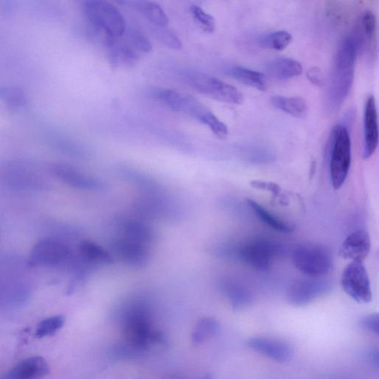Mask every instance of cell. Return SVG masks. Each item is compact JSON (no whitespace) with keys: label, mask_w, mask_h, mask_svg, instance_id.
Returning a JSON list of instances; mask_svg holds the SVG:
<instances>
[{"label":"cell","mask_w":379,"mask_h":379,"mask_svg":"<svg viewBox=\"0 0 379 379\" xmlns=\"http://www.w3.org/2000/svg\"><path fill=\"white\" fill-rule=\"evenodd\" d=\"M153 99L172 110L198 121L220 139L229 135L227 125L210 109L193 96L172 89H156L151 91Z\"/></svg>","instance_id":"cell-1"},{"label":"cell","mask_w":379,"mask_h":379,"mask_svg":"<svg viewBox=\"0 0 379 379\" xmlns=\"http://www.w3.org/2000/svg\"><path fill=\"white\" fill-rule=\"evenodd\" d=\"M83 11L95 34L100 37L105 46L124 35V19L118 8L107 0H86Z\"/></svg>","instance_id":"cell-2"},{"label":"cell","mask_w":379,"mask_h":379,"mask_svg":"<svg viewBox=\"0 0 379 379\" xmlns=\"http://www.w3.org/2000/svg\"><path fill=\"white\" fill-rule=\"evenodd\" d=\"M358 50L353 37H347L335 54L331 77L330 96L335 105H342L352 88Z\"/></svg>","instance_id":"cell-3"},{"label":"cell","mask_w":379,"mask_h":379,"mask_svg":"<svg viewBox=\"0 0 379 379\" xmlns=\"http://www.w3.org/2000/svg\"><path fill=\"white\" fill-rule=\"evenodd\" d=\"M184 79L193 90L216 101L241 105L244 96L234 86L214 77L198 71H187Z\"/></svg>","instance_id":"cell-4"},{"label":"cell","mask_w":379,"mask_h":379,"mask_svg":"<svg viewBox=\"0 0 379 379\" xmlns=\"http://www.w3.org/2000/svg\"><path fill=\"white\" fill-rule=\"evenodd\" d=\"M291 258L295 268L313 278L325 276L332 269L330 252L321 245H300L293 250Z\"/></svg>","instance_id":"cell-5"},{"label":"cell","mask_w":379,"mask_h":379,"mask_svg":"<svg viewBox=\"0 0 379 379\" xmlns=\"http://www.w3.org/2000/svg\"><path fill=\"white\" fill-rule=\"evenodd\" d=\"M330 177L335 190L345 184L351 164L350 136L345 126L336 125L331 134Z\"/></svg>","instance_id":"cell-6"},{"label":"cell","mask_w":379,"mask_h":379,"mask_svg":"<svg viewBox=\"0 0 379 379\" xmlns=\"http://www.w3.org/2000/svg\"><path fill=\"white\" fill-rule=\"evenodd\" d=\"M285 249L278 243L261 238L251 241L238 250V257L252 269L268 271L275 258L283 254Z\"/></svg>","instance_id":"cell-7"},{"label":"cell","mask_w":379,"mask_h":379,"mask_svg":"<svg viewBox=\"0 0 379 379\" xmlns=\"http://www.w3.org/2000/svg\"><path fill=\"white\" fill-rule=\"evenodd\" d=\"M341 285L343 290L355 302L368 304L372 301L371 282L363 262L352 261L346 266Z\"/></svg>","instance_id":"cell-8"},{"label":"cell","mask_w":379,"mask_h":379,"mask_svg":"<svg viewBox=\"0 0 379 379\" xmlns=\"http://www.w3.org/2000/svg\"><path fill=\"white\" fill-rule=\"evenodd\" d=\"M321 278L298 280L293 283L287 292L288 302L294 307H304L330 293L332 283Z\"/></svg>","instance_id":"cell-9"},{"label":"cell","mask_w":379,"mask_h":379,"mask_svg":"<svg viewBox=\"0 0 379 379\" xmlns=\"http://www.w3.org/2000/svg\"><path fill=\"white\" fill-rule=\"evenodd\" d=\"M51 172L63 184L77 190L101 191L105 188V182L101 179L87 175L69 164H53Z\"/></svg>","instance_id":"cell-10"},{"label":"cell","mask_w":379,"mask_h":379,"mask_svg":"<svg viewBox=\"0 0 379 379\" xmlns=\"http://www.w3.org/2000/svg\"><path fill=\"white\" fill-rule=\"evenodd\" d=\"M70 255L71 250L65 244L45 238L34 246L30 262L32 266H56L67 260Z\"/></svg>","instance_id":"cell-11"},{"label":"cell","mask_w":379,"mask_h":379,"mask_svg":"<svg viewBox=\"0 0 379 379\" xmlns=\"http://www.w3.org/2000/svg\"><path fill=\"white\" fill-rule=\"evenodd\" d=\"M153 331L143 311H131L126 319L124 327V339L128 344L138 349H144L152 343Z\"/></svg>","instance_id":"cell-12"},{"label":"cell","mask_w":379,"mask_h":379,"mask_svg":"<svg viewBox=\"0 0 379 379\" xmlns=\"http://www.w3.org/2000/svg\"><path fill=\"white\" fill-rule=\"evenodd\" d=\"M246 345L255 352L278 363H286L293 356V348L282 340L259 336L248 340Z\"/></svg>","instance_id":"cell-13"},{"label":"cell","mask_w":379,"mask_h":379,"mask_svg":"<svg viewBox=\"0 0 379 379\" xmlns=\"http://www.w3.org/2000/svg\"><path fill=\"white\" fill-rule=\"evenodd\" d=\"M364 158L369 159L375 152L378 145V123L375 97H368L364 117Z\"/></svg>","instance_id":"cell-14"},{"label":"cell","mask_w":379,"mask_h":379,"mask_svg":"<svg viewBox=\"0 0 379 379\" xmlns=\"http://www.w3.org/2000/svg\"><path fill=\"white\" fill-rule=\"evenodd\" d=\"M371 248V236L365 230H358L349 234L342 244L340 255L346 259L363 262Z\"/></svg>","instance_id":"cell-15"},{"label":"cell","mask_w":379,"mask_h":379,"mask_svg":"<svg viewBox=\"0 0 379 379\" xmlns=\"http://www.w3.org/2000/svg\"><path fill=\"white\" fill-rule=\"evenodd\" d=\"M50 373L48 361L41 356H32L25 359L6 375L9 379H36L44 378Z\"/></svg>","instance_id":"cell-16"},{"label":"cell","mask_w":379,"mask_h":379,"mask_svg":"<svg viewBox=\"0 0 379 379\" xmlns=\"http://www.w3.org/2000/svg\"><path fill=\"white\" fill-rule=\"evenodd\" d=\"M119 39L106 46L109 63L116 68H131L139 62V56L129 44L122 43Z\"/></svg>","instance_id":"cell-17"},{"label":"cell","mask_w":379,"mask_h":379,"mask_svg":"<svg viewBox=\"0 0 379 379\" xmlns=\"http://www.w3.org/2000/svg\"><path fill=\"white\" fill-rule=\"evenodd\" d=\"M116 251L123 262L131 265H144L148 259V252L144 245L124 237L116 243Z\"/></svg>","instance_id":"cell-18"},{"label":"cell","mask_w":379,"mask_h":379,"mask_svg":"<svg viewBox=\"0 0 379 379\" xmlns=\"http://www.w3.org/2000/svg\"><path fill=\"white\" fill-rule=\"evenodd\" d=\"M266 72L273 79L287 80L301 75L302 66L293 59H277L266 65Z\"/></svg>","instance_id":"cell-19"},{"label":"cell","mask_w":379,"mask_h":379,"mask_svg":"<svg viewBox=\"0 0 379 379\" xmlns=\"http://www.w3.org/2000/svg\"><path fill=\"white\" fill-rule=\"evenodd\" d=\"M247 205L252 210V212L257 216V217L263 221L266 226L281 233H291L295 228L292 224L278 217L269 210L264 208L255 200H247Z\"/></svg>","instance_id":"cell-20"},{"label":"cell","mask_w":379,"mask_h":379,"mask_svg":"<svg viewBox=\"0 0 379 379\" xmlns=\"http://www.w3.org/2000/svg\"><path fill=\"white\" fill-rule=\"evenodd\" d=\"M270 101L274 108L292 117L303 118L307 115V103L303 98L276 95L271 96Z\"/></svg>","instance_id":"cell-21"},{"label":"cell","mask_w":379,"mask_h":379,"mask_svg":"<svg viewBox=\"0 0 379 379\" xmlns=\"http://www.w3.org/2000/svg\"><path fill=\"white\" fill-rule=\"evenodd\" d=\"M227 73L230 77L244 84V85L260 91H264L268 87L265 76L260 72L252 71V70L241 66H233L228 70Z\"/></svg>","instance_id":"cell-22"},{"label":"cell","mask_w":379,"mask_h":379,"mask_svg":"<svg viewBox=\"0 0 379 379\" xmlns=\"http://www.w3.org/2000/svg\"><path fill=\"white\" fill-rule=\"evenodd\" d=\"M122 231L124 238L131 241L146 245L151 240L152 231L143 221L136 219H125L122 221Z\"/></svg>","instance_id":"cell-23"},{"label":"cell","mask_w":379,"mask_h":379,"mask_svg":"<svg viewBox=\"0 0 379 379\" xmlns=\"http://www.w3.org/2000/svg\"><path fill=\"white\" fill-rule=\"evenodd\" d=\"M134 7L150 23L156 26L166 27L169 23V19L161 6L150 0H136Z\"/></svg>","instance_id":"cell-24"},{"label":"cell","mask_w":379,"mask_h":379,"mask_svg":"<svg viewBox=\"0 0 379 379\" xmlns=\"http://www.w3.org/2000/svg\"><path fill=\"white\" fill-rule=\"evenodd\" d=\"M224 291L232 307L237 310H243L252 300L250 291L245 286L233 282H229L224 285Z\"/></svg>","instance_id":"cell-25"},{"label":"cell","mask_w":379,"mask_h":379,"mask_svg":"<svg viewBox=\"0 0 379 379\" xmlns=\"http://www.w3.org/2000/svg\"><path fill=\"white\" fill-rule=\"evenodd\" d=\"M219 331V322L214 318H205L196 326L192 333L194 344H201L212 338Z\"/></svg>","instance_id":"cell-26"},{"label":"cell","mask_w":379,"mask_h":379,"mask_svg":"<svg viewBox=\"0 0 379 379\" xmlns=\"http://www.w3.org/2000/svg\"><path fill=\"white\" fill-rule=\"evenodd\" d=\"M79 248L81 255L88 261L103 264L113 262V258L107 250L93 242H83Z\"/></svg>","instance_id":"cell-27"},{"label":"cell","mask_w":379,"mask_h":379,"mask_svg":"<svg viewBox=\"0 0 379 379\" xmlns=\"http://www.w3.org/2000/svg\"><path fill=\"white\" fill-rule=\"evenodd\" d=\"M65 322V319L62 315H58L47 318L41 321L35 331V336L38 339L52 336L61 330Z\"/></svg>","instance_id":"cell-28"},{"label":"cell","mask_w":379,"mask_h":379,"mask_svg":"<svg viewBox=\"0 0 379 379\" xmlns=\"http://www.w3.org/2000/svg\"><path fill=\"white\" fill-rule=\"evenodd\" d=\"M0 99L10 109H18L26 103L24 91L18 86H6L0 90Z\"/></svg>","instance_id":"cell-29"},{"label":"cell","mask_w":379,"mask_h":379,"mask_svg":"<svg viewBox=\"0 0 379 379\" xmlns=\"http://www.w3.org/2000/svg\"><path fill=\"white\" fill-rule=\"evenodd\" d=\"M292 35L285 31H278L265 36L262 39L264 46L282 51L285 50L292 43Z\"/></svg>","instance_id":"cell-30"},{"label":"cell","mask_w":379,"mask_h":379,"mask_svg":"<svg viewBox=\"0 0 379 379\" xmlns=\"http://www.w3.org/2000/svg\"><path fill=\"white\" fill-rule=\"evenodd\" d=\"M190 10L195 22L202 30L207 34L215 31L216 21L212 15L198 6H192Z\"/></svg>","instance_id":"cell-31"},{"label":"cell","mask_w":379,"mask_h":379,"mask_svg":"<svg viewBox=\"0 0 379 379\" xmlns=\"http://www.w3.org/2000/svg\"><path fill=\"white\" fill-rule=\"evenodd\" d=\"M250 186L257 190L269 192L282 205H287L289 203L282 188L273 181L252 180L250 181Z\"/></svg>","instance_id":"cell-32"},{"label":"cell","mask_w":379,"mask_h":379,"mask_svg":"<svg viewBox=\"0 0 379 379\" xmlns=\"http://www.w3.org/2000/svg\"><path fill=\"white\" fill-rule=\"evenodd\" d=\"M167 27V26H166ZM166 27L157 26L155 36L161 44L175 50H179L182 47L181 41L176 34Z\"/></svg>","instance_id":"cell-33"},{"label":"cell","mask_w":379,"mask_h":379,"mask_svg":"<svg viewBox=\"0 0 379 379\" xmlns=\"http://www.w3.org/2000/svg\"><path fill=\"white\" fill-rule=\"evenodd\" d=\"M129 44L137 51L148 53L152 51L153 47L149 39L142 32L136 30H131L129 33Z\"/></svg>","instance_id":"cell-34"},{"label":"cell","mask_w":379,"mask_h":379,"mask_svg":"<svg viewBox=\"0 0 379 379\" xmlns=\"http://www.w3.org/2000/svg\"><path fill=\"white\" fill-rule=\"evenodd\" d=\"M359 326L362 330L378 336L379 334L378 315L373 314L363 316L359 321Z\"/></svg>","instance_id":"cell-35"},{"label":"cell","mask_w":379,"mask_h":379,"mask_svg":"<svg viewBox=\"0 0 379 379\" xmlns=\"http://www.w3.org/2000/svg\"><path fill=\"white\" fill-rule=\"evenodd\" d=\"M307 78L314 86L323 87L326 85V78L321 69L313 67L307 72Z\"/></svg>","instance_id":"cell-36"},{"label":"cell","mask_w":379,"mask_h":379,"mask_svg":"<svg viewBox=\"0 0 379 379\" xmlns=\"http://www.w3.org/2000/svg\"><path fill=\"white\" fill-rule=\"evenodd\" d=\"M368 359L372 366L376 369L379 367V354L377 349H373L368 354Z\"/></svg>","instance_id":"cell-37"},{"label":"cell","mask_w":379,"mask_h":379,"mask_svg":"<svg viewBox=\"0 0 379 379\" xmlns=\"http://www.w3.org/2000/svg\"><path fill=\"white\" fill-rule=\"evenodd\" d=\"M11 0H0V10L8 11L11 6Z\"/></svg>","instance_id":"cell-38"},{"label":"cell","mask_w":379,"mask_h":379,"mask_svg":"<svg viewBox=\"0 0 379 379\" xmlns=\"http://www.w3.org/2000/svg\"><path fill=\"white\" fill-rule=\"evenodd\" d=\"M316 168V162H313L312 165L311 166V172H310V174H311V177H313L314 175L315 174Z\"/></svg>","instance_id":"cell-39"},{"label":"cell","mask_w":379,"mask_h":379,"mask_svg":"<svg viewBox=\"0 0 379 379\" xmlns=\"http://www.w3.org/2000/svg\"><path fill=\"white\" fill-rule=\"evenodd\" d=\"M119 4H124L127 0H115Z\"/></svg>","instance_id":"cell-40"}]
</instances>
